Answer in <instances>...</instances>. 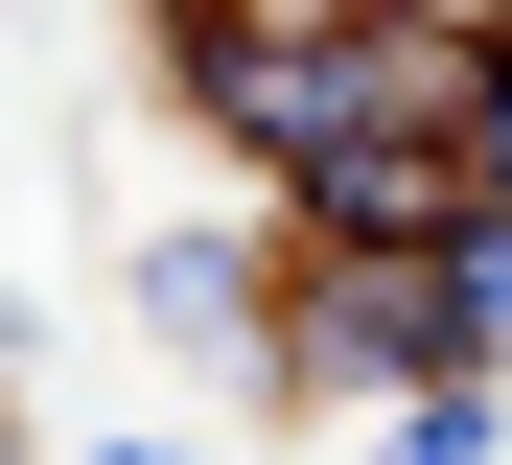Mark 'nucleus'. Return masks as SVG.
Returning <instances> with one entry per match:
<instances>
[{"instance_id": "nucleus-10", "label": "nucleus", "mask_w": 512, "mask_h": 465, "mask_svg": "<svg viewBox=\"0 0 512 465\" xmlns=\"http://www.w3.org/2000/svg\"><path fill=\"white\" fill-rule=\"evenodd\" d=\"M94 465H210V442H94Z\"/></svg>"}, {"instance_id": "nucleus-8", "label": "nucleus", "mask_w": 512, "mask_h": 465, "mask_svg": "<svg viewBox=\"0 0 512 465\" xmlns=\"http://www.w3.org/2000/svg\"><path fill=\"white\" fill-rule=\"evenodd\" d=\"M163 24H396V0H163Z\"/></svg>"}, {"instance_id": "nucleus-9", "label": "nucleus", "mask_w": 512, "mask_h": 465, "mask_svg": "<svg viewBox=\"0 0 512 465\" xmlns=\"http://www.w3.org/2000/svg\"><path fill=\"white\" fill-rule=\"evenodd\" d=\"M396 24H466V47H512V0H396Z\"/></svg>"}, {"instance_id": "nucleus-2", "label": "nucleus", "mask_w": 512, "mask_h": 465, "mask_svg": "<svg viewBox=\"0 0 512 465\" xmlns=\"http://www.w3.org/2000/svg\"><path fill=\"white\" fill-rule=\"evenodd\" d=\"M466 326H443V256H350V233H303L280 279V396H443Z\"/></svg>"}, {"instance_id": "nucleus-4", "label": "nucleus", "mask_w": 512, "mask_h": 465, "mask_svg": "<svg viewBox=\"0 0 512 465\" xmlns=\"http://www.w3.org/2000/svg\"><path fill=\"white\" fill-rule=\"evenodd\" d=\"M280 279H303V233H163V256H140V303H163V349L280 372Z\"/></svg>"}, {"instance_id": "nucleus-7", "label": "nucleus", "mask_w": 512, "mask_h": 465, "mask_svg": "<svg viewBox=\"0 0 512 465\" xmlns=\"http://www.w3.org/2000/svg\"><path fill=\"white\" fill-rule=\"evenodd\" d=\"M466 186L512 210V47H489V93H466Z\"/></svg>"}, {"instance_id": "nucleus-5", "label": "nucleus", "mask_w": 512, "mask_h": 465, "mask_svg": "<svg viewBox=\"0 0 512 465\" xmlns=\"http://www.w3.org/2000/svg\"><path fill=\"white\" fill-rule=\"evenodd\" d=\"M443 326H466V372H512V210L443 233Z\"/></svg>"}, {"instance_id": "nucleus-6", "label": "nucleus", "mask_w": 512, "mask_h": 465, "mask_svg": "<svg viewBox=\"0 0 512 465\" xmlns=\"http://www.w3.org/2000/svg\"><path fill=\"white\" fill-rule=\"evenodd\" d=\"M489 442H512V396H489V372H443V396H396L373 465H489Z\"/></svg>"}, {"instance_id": "nucleus-1", "label": "nucleus", "mask_w": 512, "mask_h": 465, "mask_svg": "<svg viewBox=\"0 0 512 465\" xmlns=\"http://www.w3.org/2000/svg\"><path fill=\"white\" fill-rule=\"evenodd\" d=\"M163 93L256 163V210L280 186H326L350 140H396V93H373V24H163Z\"/></svg>"}, {"instance_id": "nucleus-3", "label": "nucleus", "mask_w": 512, "mask_h": 465, "mask_svg": "<svg viewBox=\"0 0 512 465\" xmlns=\"http://www.w3.org/2000/svg\"><path fill=\"white\" fill-rule=\"evenodd\" d=\"M466 210H489V186H466V140H350L326 186H280V233H350V256H443Z\"/></svg>"}]
</instances>
